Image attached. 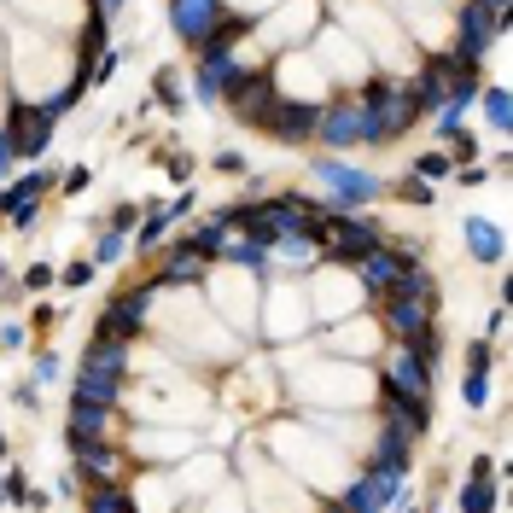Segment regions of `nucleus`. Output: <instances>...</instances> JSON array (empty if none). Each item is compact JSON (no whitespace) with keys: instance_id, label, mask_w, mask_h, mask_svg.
<instances>
[{"instance_id":"nucleus-33","label":"nucleus","mask_w":513,"mask_h":513,"mask_svg":"<svg viewBox=\"0 0 513 513\" xmlns=\"http://www.w3.org/2000/svg\"><path fill=\"white\" fill-rule=\"evenodd\" d=\"M82 362H88V368H111V374H129V344H117V339H88Z\"/></svg>"},{"instance_id":"nucleus-40","label":"nucleus","mask_w":513,"mask_h":513,"mask_svg":"<svg viewBox=\"0 0 513 513\" xmlns=\"http://www.w3.org/2000/svg\"><path fill=\"white\" fill-rule=\"evenodd\" d=\"M467 368H473V374H496V344L473 339V344H467Z\"/></svg>"},{"instance_id":"nucleus-52","label":"nucleus","mask_w":513,"mask_h":513,"mask_svg":"<svg viewBox=\"0 0 513 513\" xmlns=\"http://www.w3.org/2000/svg\"><path fill=\"white\" fill-rule=\"evenodd\" d=\"M12 164H18V146H12V135H6V129H0V175L12 170Z\"/></svg>"},{"instance_id":"nucleus-38","label":"nucleus","mask_w":513,"mask_h":513,"mask_svg":"<svg viewBox=\"0 0 513 513\" xmlns=\"http://www.w3.org/2000/svg\"><path fill=\"white\" fill-rule=\"evenodd\" d=\"M490 379H496V374H473V368H467V379H461V403H467L473 414L490 403Z\"/></svg>"},{"instance_id":"nucleus-50","label":"nucleus","mask_w":513,"mask_h":513,"mask_svg":"<svg viewBox=\"0 0 513 513\" xmlns=\"http://www.w3.org/2000/svg\"><path fill=\"white\" fill-rule=\"evenodd\" d=\"M82 6H88V12H94V18H117V12H123V6H129V0H82Z\"/></svg>"},{"instance_id":"nucleus-13","label":"nucleus","mask_w":513,"mask_h":513,"mask_svg":"<svg viewBox=\"0 0 513 513\" xmlns=\"http://www.w3.org/2000/svg\"><path fill=\"white\" fill-rule=\"evenodd\" d=\"M53 181H59V170H30V175H18V181H6V187H0V216H6L12 228H35L41 199L53 193Z\"/></svg>"},{"instance_id":"nucleus-16","label":"nucleus","mask_w":513,"mask_h":513,"mask_svg":"<svg viewBox=\"0 0 513 513\" xmlns=\"http://www.w3.org/2000/svg\"><path fill=\"white\" fill-rule=\"evenodd\" d=\"M315 146H327V152L362 146V111H356V94L321 100V111H315Z\"/></svg>"},{"instance_id":"nucleus-26","label":"nucleus","mask_w":513,"mask_h":513,"mask_svg":"<svg viewBox=\"0 0 513 513\" xmlns=\"http://www.w3.org/2000/svg\"><path fill=\"white\" fill-rule=\"evenodd\" d=\"M461 234H467V257H473V263H502V257H508V234H502V222H490V216H467Z\"/></svg>"},{"instance_id":"nucleus-39","label":"nucleus","mask_w":513,"mask_h":513,"mask_svg":"<svg viewBox=\"0 0 513 513\" xmlns=\"http://www.w3.org/2000/svg\"><path fill=\"white\" fill-rule=\"evenodd\" d=\"M449 170H455L449 152H420V158H414V175H420V181H444Z\"/></svg>"},{"instance_id":"nucleus-54","label":"nucleus","mask_w":513,"mask_h":513,"mask_svg":"<svg viewBox=\"0 0 513 513\" xmlns=\"http://www.w3.org/2000/svg\"><path fill=\"white\" fill-rule=\"evenodd\" d=\"M24 508H30V513H47V508H53V496H47V490H30V496H24Z\"/></svg>"},{"instance_id":"nucleus-43","label":"nucleus","mask_w":513,"mask_h":513,"mask_svg":"<svg viewBox=\"0 0 513 513\" xmlns=\"http://www.w3.org/2000/svg\"><path fill=\"white\" fill-rule=\"evenodd\" d=\"M30 496V479L18 473V467H6V479H0V502H24Z\"/></svg>"},{"instance_id":"nucleus-58","label":"nucleus","mask_w":513,"mask_h":513,"mask_svg":"<svg viewBox=\"0 0 513 513\" xmlns=\"http://www.w3.org/2000/svg\"><path fill=\"white\" fill-rule=\"evenodd\" d=\"M0 280H6V257H0Z\"/></svg>"},{"instance_id":"nucleus-11","label":"nucleus","mask_w":513,"mask_h":513,"mask_svg":"<svg viewBox=\"0 0 513 513\" xmlns=\"http://www.w3.org/2000/svg\"><path fill=\"white\" fill-rule=\"evenodd\" d=\"M403 496V479L397 473H379V467H362V473H350V479L333 490V502L344 513H391V502Z\"/></svg>"},{"instance_id":"nucleus-59","label":"nucleus","mask_w":513,"mask_h":513,"mask_svg":"<svg viewBox=\"0 0 513 513\" xmlns=\"http://www.w3.org/2000/svg\"><path fill=\"white\" fill-rule=\"evenodd\" d=\"M403 513H420V508H403Z\"/></svg>"},{"instance_id":"nucleus-48","label":"nucleus","mask_w":513,"mask_h":513,"mask_svg":"<svg viewBox=\"0 0 513 513\" xmlns=\"http://www.w3.org/2000/svg\"><path fill=\"white\" fill-rule=\"evenodd\" d=\"M216 170L222 175H245V152H216Z\"/></svg>"},{"instance_id":"nucleus-42","label":"nucleus","mask_w":513,"mask_h":513,"mask_svg":"<svg viewBox=\"0 0 513 513\" xmlns=\"http://www.w3.org/2000/svg\"><path fill=\"white\" fill-rule=\"evenodd\" d=\"M94 263H88V257H82V263H65V269H59V286H65V292H82V286H88V280H94Z\"/></svg>"},{"instance_id":"nucleus-12","label":"nucleus","mask_w":513,"mask_h":513,"mask_svg":"<svg viewBox=\"0 0 513 513\" xmlns=\"http://www.w3.org/2000/svg\"><path fill=\"white\" fill-rule=\"evenodd\" d=\"M385 391H397V397H414V403H432V368L414 356L409 344H385L379 350V379Z\"/></svg>"},{"instance_id":"nucleus-21","label":"nucleus","mask_w":513,"mask_h":513,"mask_svg":"<svg viewBox=\"0 0 513 513\" xmlns=\"http://www.w3.org/2000/svg\"><path fill=\"white\" fill-rule=\"evenodd\" d=\"M105 438H117V409L76 403V397H70V409H65V444H105Z\"/></svg>"},{"instance_id":"nucleus-46","label":"nucleus","mask_w":513,"mask_h":513,"mask_svg":"<svg viewBox=\"0 0 513 513\" xmlns=\"http://www.w3.org/2000/svg\"><path fill=\"white\" fill-rule=\"evenodd\" d=\"M88 181H94V170H88V164H76V170L59 175V187H65L70 199H76V193H88Z\"/></svg>"},{"instance_id":"nucleus-41","label":"nucleus","mask_w":513,"mask_h":513,"mask_svg":"<svg viewBox=\"0 0 513 513\" xmlns=\"http://www.w3.org/2000/svg\"><path fill=\"white\" fill-rule=\"evenodd\" d=\"M47 286H59L53 263H30V269H24V280H18V292H47Z\"/></svg>"},{"instance_id":"nucleus-20","label":"nucleus","mask_w":513,"mask_h":513,"mask_svg":"<svg viewBox=\"0 0 513 513\" xmlns=\"http://www.w3.org/2000/svg\"><path fill=\"white\" fill-rule=\"evenodd\" d=\"M240 53H228V47H199V70H193V100L199 105H222L228 94V82L240 76Z\"/></svg>"},{"instance_id":"nucleus-2","label":"nucleus","mask_w":513,"mask_h":513,"mask_svg":"<svg viewBox=\"0 0 513 513\" xmlns=\"http://www.w3.org/2000/svg\"><path fill=\"white\" fill-rule=\"evenodd\" d=\"M257 333L269 344H298L315 333V315H309V292L298 280H263V298H257Z\"/></svg>"},{"instance_id":"nucleus-19","label":"nucleus","mask_w":513,"mask_h":513,"mask_svg":"<svg viewBox=\"0 0 513 513\" xmlns=\"http://www.w3.org/2000/svg\"><path fill=\"white\" fill-rule=\"evenodd\" d=\"M222 12H228V0H170V30H175V41L199 53V47L210 41V30L222 24Z\"/></svg>"},{"instance_id":"nucleus-3","label":"nucleus","mask_w":513,"mask_h":513,"mask_svg":"<svg viewBox=\"0 0 513 513\" xmlns=\"http://www.w3.org/2000/svg\"><path fill=\"white\" fill-rule=\"evenodd\" d=\"M374 245H385V228H379L368 210H327V216H321V234H315L321 263L350 269V263H356V257H368Z\"/></svg>"},{"instance_id":"nucleus-29","label":"nucleus","mask_w":513,"mask_h":513,"mask_svg":"<svg viewBox=\"0 0 513 513\" xmlns=\"http://www.w3.org/2000/svg\"><path fill=\"white\" fill-rule=\"evenodd\" d=\"M82 513H135V496L129 484H94L82 490Z\"/></svg>"},{"instance_id":"nucleus-57","label":"nucleus","mask_w":513,"mask_h":513,"mask_svg":"<svg viewBox=\"0 0 513 513\" xmlns=\"http://www.w3.org/2000/svg\"><path fill=\"white\" fill-rule=\"evenodd\" d=\"M0 461H6V426H0Z\"/></svg>"},{"instance_id":"nucleus-35","label":"nucleus","mask_w":513,"mask_h":513,"mask_svg":"<svg viewBox=\"0 0 513 513\" xmlns=\"http://www.w3.org/2000/svg\"><path fill=\"white\" fill-rule=\"evenodd\" d=\"M403 344H409L414 356L438 374V362H444V333H438V321H432V327H420V333H414V339H403Z\"/></svg>"},{"instance_id":"nucleus-23","label":"nucleus","mask_w":513,"mask_h":513,"mask_svg":"<svg viewBox=\"0 0 513 513\" xmlns=\"http://www.w3.org/2000/svg\"><path fill=\"white\" fill-rule=\"evenodd\" d=\"M175 449H199V432H187V426H140L129 438V455H140V461H164Z\"/></svg>"},{"instance_id":"nucleus-28","label":"nucleus","mask_w":513,"mask_h":513,"mask_svg":"<svg viewBox=\"0 0 513 513\" xmlns=\"http://www.w3.org/2000/svg\"><path fill=\"white\" fill-rule=\"evenodd\" d=\"M269 269L309 274V269H321V251H315V240H274L269 245Z\"/></svg>"},{"instance_id":"nucleus-4","label":"nucleus","mask_w":513,"mask_h":513,"mask_svg":"<svg viewBox=\"0 0 513 513\" xmlns=\"http://www.w3.org/2000/svg\"><path fill=\"white\" fill-rule=\"evenodd\" d=\"M309 175H315L327 210H368L379 193H385V181H379L374 170H356L344 152H321V158L309 164Z\"/></svg>"},{"instance_id":"nucleus-24","label":"nucleus","mask_w":513,"mask_h":513,"mask_svg":"<svg viewBox=\"0 0 513 513\" xmlns=\"http://www.w3.org/2000/svg\"><path fill=\"white\" fill-rule=\"evenodd\" d=\"M170 479H175L181 496H210V490H222V484H228V461H222V455H199V461L187 455Z\"/></svg>"},{"instance_id":"nucleus-6","label":"nucleus","mask_w":513,"mask_h":513,"mask_svg":"<svg viewBox=\"0 0 513 513\" xmlns=\"http://www.w3.org/2000/svg\"><path fill=\"white\" fill-rule=\"evenodd\" d=\"M502 18L490 12V6H479V0H461L455 6V47H449V59L467 70L484 65V53H496V41H502Z\"/></svg>"},{"instance_id":"nucleus-45","label":"nucleus","mask_w":513,"mask_h":513,"mask_svg":"<svg viewBox=\"0 0 513 513\" xmlns=\"http://www.w3.org/2000/svg\"><path fill=\"white\" fill-rule=\"evenodd\" d=\"M59 379V356L53 350H35V374H30V385H53Z\"/></svg>"},{"instance_id":"nucleus-14","label":"nucleus","mask_w":513,"mask_h":513,"mask_svg":"<svg viewBox=\"0 0 513 513\" xmlns=\"http://www.w3.org/2000/svg\"><path fill=\"white\" fill-rule=\"evenodd\" d=\"M409 269H426V263H403V257H397L391 245H374L368 257H356V263H350L356 286H362L368 298H391V292H397V286L409 280Z\"/></svg>"},{"instance_id":"nucleus-37","label":"nucleus","mask_w":513,"mask_h":513,"mask_svg":"<svg viewBox=\"0 0 513 513\" xmlns=\"http://www.w3.org/2000/svg\"><path fill=\"white\" fill-rule=\"evenodd\" d=\"M123 251H129V234H117V228H105L100 240H94V257H88V263H94V269H111V263H117Z\"/></svg>"},{"instance_id":"nucleus-47","label":"nucleus","mask_w":513,"mask_h":513,"mask_svg":"<svg viewBox=\"0 0 513 513\" xmlns=\"http://www.w3.org/2000/svg\"><path fill=\"white\" fill-rule=\"evenodd\" d=\"M135 222H140V205H117L111 216H105V228H117V234H129Z\"/></svg>"},{"instance_id":"nucleus-31","label":"nucleus","mask_w":513,"mask_h":513,"mask_svg":"<svg viewBox=\"0 0 513 513\" xmlns=\"http://www.w3.org/2000/svg\"><path fill=\"white\" fill-rule=\"evenodd\" d=\"M461 513H496V473H467V484H461Z\"/></svg>"},{"instance_id":"nucleus-8","label":"nucleus","mask_w":513,"mask_h":513,"mask_svg":"<svg viewBox=\"0 0 513 513\" xmlns=\"http://www.w3.org/2000/svg\"><path fill=\"white\" fill-rule=\"evenodd\" d=\"M0 129L12 135L18 158H41V152L53 146V129H59V117H53L47 105H35V100H6V105H0Z\"/></svg>"},{"instance_id":"nucleus-9","label":"nucleus","mask_w":513,"mask_h":513,"mask_svg":"<svg viewBox=\"0 0 513 513\" xmlns=\"http://www.w3.org/2000/svg\"><path fill=\"white\" fill-rule=\"evenodd\" d=\"M280 100V88H274V65H240V76L228 82V94L222 105L240 117V129H257L263 123V111Z\"/></svg>"},{"instance_id":"nucleus-32","label":"nucleus","mask_w":513,"mask_h":513,"mask_svg":"<svg viewBox=\"0 0 513 513\" xmlns=\"http://www.w3.org/2000/svg\"><path fill=\"white\" fill-rule=\"evenodd\" d=\"M479 105H484V123L496 129V135H508L513 129V100L502 82H490V88H479Z\"/></svg>"},{"instance_id":"nucleus-10","label":"nucleus","mask_w":513,"mask_h":513,"mask_svg":"<svg viewBox=\"0 0 513 513\" xmlns=\"http://www.w3.org/2000/svg\"><path fill=\"white\" fill-rule=\"evenodd\" d=\"M374 321H379V339L385 344H403L414 339L420 327L438 321V298H414V292H391V298H374Z\"/></svg>"},{"instance_id":"nucleus-36","label":"nucleus","mask_w":513,"mask_h":513,"mask_svg":"<svg viewBox=\"0 0 513 513\" xmlns=\"http://www.w3.org/2000/svg\"><path fill=\"white\" fill-rule=\"evenodd\" d=\"M385 193H397V199H403V205H438V193H432V181H420V175H403V181H397V187H385Z\"/></svg>"},{"instance_id":"nucleus-51","label":"nucleus","mask_w":513,"mask_h":513,"mask_svg":"<svg viewBox=\"0 0 513 513\" xmlns=\"http://www.w3.org/2000/svg\"><path fill=\"white\" fill-rule=\"evenodd\" d=\"M12 403H18V409H41V385H18Z\"/></svg>"},{"instance_id":"nucleus-53","label":"nucleus","mask_w":513,"mask_h":513,"mask_svg":"<svg viewBox=\"0 0 513 513\" xmlns=\"http://www.w3.org/2000/svg\"><path fill=\"white\" fill-rule=\"evenodd\" d=\"M53 321H59V315H53V309L41 304V309H35V315H30V333H47V327H53Z\"/></svg>"},{"instance_id":"nucleus-44","label":"nucleus","mask_w":513,"mask_h":513,"mask_svg":"<svg viewBox=\"0 0 513 513\" xmlns=\"http://www.w3.org/2000/svg\"><path fill=\"white\" fill-rule=\"evenodd\" d=\"M30 344V327H18V321H0V356H12V350H24Z\"/></svg>"},{"instance_id":"nucleus-55","label":"nucleus","mask_w":513,"mask_h":513,"mask_svg":"<svg viewBox=\"0 0 513 513\" xmlns=\"http://www.w3.org/2000/svg\"><path fill=\"white\" fill-rule=\"evenodd\" d=\"M479 6H490V12H496V18L508 24V6H513V0H479Z\"/></svg>"},{"instance_id":"nucleus-1","label":"nucleus","mask_w":513,"mask_h":513,"mask_svg":"<svg viewBox=\"0 0 513 513\" xmlns=\"http://www.w3.org/2000/svg\"><path fill=\"white\" fill-rule=\"evenodd\" d=\"M356 111H362V146H391V140H403L414 123L426 117L409 82H397V76H385V70H374V76L362 82Z\"/></svg>"},{"instance_id":"nucleus-17","label":"nucleus","mask_w":513,"mask_h":513,"mask_svg":"<svg viewBox=\"0 0 513 513\" xmlns=\"http://www.w3.org/2000/svg\"><path fill=\"white\" fill-rule=\"evenodd\" d=\"M70 461H76V479H82V490L129 479V455H123V444H117V438H105V444H70Z\"/></svg>"},{"instance_id":"nucleus-25","label":"nucleus","mask_w":513,"mask_h":513,"mask_svg":"<svg viewBox=\"0 0 513 513\" xmlns=\"http://www.w3.org/2000/svg\"><path fill=\"white\" fill-rule=\"evenodd\" d=\"M327 350H339V356H368V350H379V321L374 315H350V321H339V327H333V333H327Z\"/></svg>"},{"instance_id":"nucleus-30","label":"nucleus","mask_w":513,"mask_h":513,"mask_svg":"<svg viewBox=\"0 0 513 513\" xmlns=\"http://www.w3.org/2000/svg\"><path fill=\"white\" fill-rule=\"evenodd\" d=\"M222 234H228V222H222V216H199V222H193V228H181L175 240L193 245V251H205V257H216V251H222Z\"/></svg>"},{"instance_id":"nucleus-22","label":"nucleus","mask_w":513,"mask_h":513,"mask_svg":"<svg viewBox=\"0 0 513 513\" xmlns=\"http://www.w3.org/2000/svg\"><path fill=\"white\" fill-rule=\"evenodd\" d=\"M70 397L76 403H100V409H117L123 397H129V374H111V368H76V379H70Z\"/></svg>"},{"instance_id":"nucleus-56","label":"nucleus","mask_w":513,"mask_h":513,"mask_svg":"<svg viewBox=\"0 0 513 513\" xmlns=\"http://www.w3.org/2000/svg\"><path fill=\"white\" fill-rule=\"evenodd\" d=\"M315 513H344V508H339V502H321V508H315Z\"/></svg>"},{"instance_id":"nucleus-15","label":"nucleus","mask_w":513,"mask_h":513,"mask_svg":"<svg viewBox=\"0 0 513 513\" xmlns=\"http://www.w3.org/2000/svg\"><path fill=\"white\" fill-rule=\"evenodd\" d=\"M315 111L321 105H309V100H280L263 111V123H257V135H269V140H280V146H309L315 140Z\"/></svg>"},{"instance_id":"nucleus-49","label":"nucleus","mask_w":513,"mask_h":513,"mask_svg":"<svg viewBox=\"0 0 513 513\" xmlns=\"http://www.w3.org/2000/svg\"><path fill=\"white\" fill-rule=\"evenodd\" d=\"M164 164H170V181H193V158H181V152H170Z\"/></svg>"},{"instance_id":"nucleus-5","label":"nucleus","mask_w":513,"mask_h":513,"mask_svg":"<svg viewBox=\"0 0 513 513\" xmlns=\"http://www.w3.org/2000/svg\"><path fill=\"white\" fill-rule=\"evenodd\" d=\"M158 286L152 280H135V286H123L117 298H105L100 321H94V339H117V344H135L146 327H152V315H158Z\"/></svg>"},{"instance_id":"nucleus-27","label":"nucleus","mask_w":513,"mask_h":513,"mask_svg":"<svg viewBox=\"0 0 513 513\" xmlns=\"http://www.w3.org/2000/svg\"><path fill=\"white\" fill-rule=\"evenodd\" d=\"M170 228H175L170 205H152V210H146V216L135 222V234H129V245H135L140 257H152V251H164V240H170Z\"/></svg>"},{"instance_id":"nucleus-18","label":"nucleus","mask_w":513,"mask_h":513,"mask_svg":"<svg viewBox=\"0 0 513 513\" xmlns=\"http://www.w3.org/2000/svg\"><path fill=\"white\" fill-rule=\"evenodd\" d=\"M205 280H210V257L205 251H193V245H181V240H164V251H158V274H152L158 292L205 286Z\"/></svg>"},{"instance_id":"nucleus-7","label":"nucleus","mask_w":513,"mask_h":513,"mask_svg":"<svg viewBox=\"0 0 513 513\" xmlns=\"http://www.w3.org/2000/svg\"><path fill=\"white\" fill-rule=\"evenodd\" d=\"M327 18H321V0H274L269 12H257V30L269 35L274 47H292V53H304L309 35L321 30Z\"/></svg>"},{"instance_id":"nucleus-34","label":"nucleus","mask_w":513,"mask_h":513,"mask_svg":"<svg viewBox=\"0 0 513 513\" xmlns=\"http://www.w3.org/2000/svg\"><path fill=\"white\" fill-rule=\"evenodd\" d=\"M152 100L170 105V111H181V105H187V82H181V70H175V65H164L158 76H152Z\"/></svg>"}]
</instances>
